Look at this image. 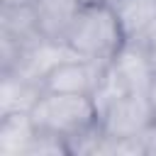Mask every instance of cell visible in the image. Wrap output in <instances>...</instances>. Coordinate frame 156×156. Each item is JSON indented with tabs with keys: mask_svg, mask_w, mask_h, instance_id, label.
I'll list each match as a JSON object with an SVG mask.
<instances>
[{
	"mask_svg": "<svg viewBox=\"0 0 156 156\" xmlns=\"http://www.w3.org/2000/svg\"><path fill=\"white\" fill-rule=\"evenodd\" d=\"M44 88L39 80L27 78L17 71L0 73V117L12 112H32Z\"/></svg>",
	"mask_w": 156,
	"mask_h": 156,
	"instance_id": "7",
	"label": "cell"
},
{
	"mask_svg": "<svg viewBox=\"0 0 156 156\" xmlns=\"http://www.w3.org/2000/svg\"><path fill=\"white\" fill-rule=\"evenodd\" d=\"M110 63L117 68V73L122 76V80L132 93H149L151 80L156 78V68L146 46L136 41H124Z\"/></svg>",
	"mask_w": 156,
	"mask_h": 156,
	"instance_id": "6",
	"label": "cell"
},
{
	"mask_svg": "<svg viewBox=\"0 0 156 156\" xmlns=\"http://www.w3.org/2000/svg\"><path fill=\"white\" fill-rule=\"evenodd\" d=\"M37 127L29 112H12L0 117V156H24Z\"/></svg>",
	"mask_w": 156,
	"mask_h": 156,
	"instance_id": "8",
	"label": "cell"
},
{
	"mask_svg": "<svg viewBox=\"0 0 156 156\" xmlns=\"http://www.w3.org/2000/svg\"><path fill=\"white\" fill-rule=\"evenodd\" d=\"M112 5L117 10L127 41H141L146 29L156 20V0H117Z\"/></svg>",
	"mask_w": 156,
	"mask_h": 156,
	"instance_id": "9",
	"label": "cell"
},
{
	"mask_svg": "<svg viewBox=\"0 0 156 156\" xmlns=\"http://www.w3.org/2000/svg\"><path fill=\"white\" fill-rule=\"evenodd\" d=\"M107 63H98L83 56L68 58L46 73L41 88L49 93H73V95H93L102 71Z\"/></svg>",
	"mask_w": 156,
	"mask_h": 156,
	"instance_id": "4",
	"label": "cell"
},
{
	"mask_svg": "<svg viewBox=\"0 0 156 156\" xmlns=\"http://www.w3.org/2000/svg\"><path fill=\"white\" fill-rule=\"evenodd\" d=\"M29 115L37 132L61 136L63 141L98 124V107L93 102V95L44 90Z\"/></svg>",
	"mask_w": 156,
	"mask_h": 156,
	"instance_id": "2",
	"label": "cell"
},
{
	"mask_svg": "<svg viewBox=\"0 0 156 156\" xmlns=\"http://www.w3.org/2000/svg\"><path fill=\"white\" fill-rule=\"evenodd\" d=\"M107 136H144L156 122L154 107L146 93H127L105 107L98 117Z\"/></svg>",
	"mask_w": 156,
	"mask_h": 156,
	"instance_id": "3",
	"label": "cell"
},
{
	"mask_svg": "<svg viewBox=\"0 0 156 156\" xmlns=\"http://www.w3.org/2000/svg\"><path fill=\"white\" fill-rule=\"evenodd\" d=\"M149 54H151V61H154V68H156V46H154V49H149Z\"/></svg>",
	"mask_w": 156,
	"mask_h": 156,
	"instance_id": "13",
	"label": "cell"
},
{
	"mask_svg": "<svg viewBox=\"0 0 156 156\" xmlns=\"http://www.w3.org/2000/svg\"><path fill=\"white\" fill-rule=\"evenodd\" d=\"M146 146H149V156L156 154V122L151 124V129L146 132Z\"/></svg>",
	"mask_w": 156,
	"mask_h": 156,
	"instance_id": "10",
	"label": "cell"
},
{
	"mask_svg": "<svg viewBox=\"0 0 156 156\" xmlns=\"http://www.w3.org/2000/svg\"><path fill=\"white\" fill-rule=\"evenodd\" d=\"M149 102H151V107H154V115H156V78L151 80V88H149Z\"/></svg>",
	"mask_w": 156,
	"mask_h": 156,
	"instance_id": "11",
	"label": "cell"
},
{
	"mask_svg": "<svg viewBox=\"0 0 156 156\" xmlns=\"http://www.w3.org/2000/svg\"><path fill=\"white\" fill-rule=\"evenodd\" d=\"M37 0H0V5H34Z\"/></svg>",
	"mask_w": 156,
	"mask_h": 156,
	"instance_id": "12",
	"label": "cell"
},
{
	"mask_svg": "<svg viewBox=\"0 0 156 156\" xmlns=\"http://www.w3.org/2000/svg\"><path fill=\"white\" fill-rule=\"evenodd\" d=\"M105 2H117V0H105Z\"/></svg>",
	"mask_w": 156,
	"mask_h": 156,
	"instance_id": "14",
	"label": "cell"
},
{
	"mask_svg": "<svg viewBox=\"0 0 156 156\" xmlns=\"http://www.w3.org/2000/svg\"><path fill=\"white\" fill-rule=\"evenodd\" d=\"M78 54L63 41V39H51V37H39L32 46L24 49V54L20 56L17 66L12 71L27 76V78H34V80H44L49 71H54L58 63L68 61V58H76ZM5 73V71H2Z\"/></svg>",
	"mask_w": 156,
	"mask_h": 156,
	"instance_id": "5",
	"label": "cell"
},
{
	"mask_svg": "<svg viewBox=\"0 0 156 156\" xmlns=\"http://www.w3.org/2000/svg\"><path fill=\"white\" fill-rule=\"evenodd\" d=\"M63 41L83 58L110 63L127 41V37L112 2L85 0L76 12Z\"/></svg>",
	"mask_w": 156,
	"mask_h": 156,
	"instance_id": "1",
	"label": "cell"
}]
</instances>
